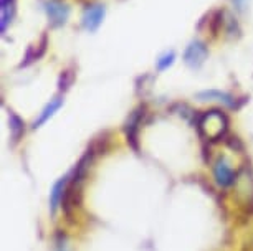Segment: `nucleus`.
I'll list each match as a JSON object with an SVG mask.
<instances>
[{
  "label": "nucleus",
  "mask_w": 253,
  "mask_h": 251,
  "mask_svg": "<svg viewBox=\"0 0 253 251\" xmlns=\"http://www.w3.org/2000/svg\"><path fill=\"white\" fill-rule=\"evenodd\" d=\"M213 177H215L217 185L222 188L232 187L233 182H235L237 172L233 170L232 162L225 155H218L215 159V162H213Z\"/></svg>",
  "instance_id": "2"
},
{
  "label": "nucleus",
  "mask_w": 253,
  "mask_h": 251,
  "mask_svg": "<svg viewBox=\"0 0 253 251\" xmlns=\"http://www.w3.org/2000/svg\"><path fill=\"white\" fill-rule=\"evenodd\" d=\"M197 98L200 101H218L222 104H225L228 108H233L235 106V99L233 96L227 93H222V91H217V89H210V91H202L197 94Z\"/></svg>",
  "instance_id": "8"
},
{
  "label": "nucleus",
  "mask_w": 253,
  "mask_h": 251,
  "mask_svg": "<svg viewBox=\"0 0 253 251\" xmlns=\"http://www.w3.org/2000/svg\"><path fill=\"white\" fill-rule=\"evenodd\" d=\"M238 200L248 203V207L253 205V175L247 167H242L237 172V179L233 182Z\"/></svg>",
  "instance_id": "3"
},
{
  "label": "nucleus",
  "mask_w": 253,
  "mask_h": 251,
  "mask_svg": "<svg viewBox=\"0 0 253 251\" xmlns=\"http://www.w3.org/2000/svg\"><path fill=\"white\" fill-rule=\"evenodd\" d=\"M8 124H10V132H12L13 141H18L20 136L25 132V124H23V121L15 114V112H10V116H8Z\"/></svg>",
  "instance_id": "11"
},
{
  "label": "nucleus",
  "mask_w": 253,
  "mask_h": 251,
  "mask_svg": "<svg viewBox=\"0 0 253 251\" xmlns=\"http://www.w3.org/2000/svg\"><path fill=\"white\" fill-rule=\"evenodd\" d=\"M141 116H142L141 109H139V111H136L134 114L131 116V119H129V122H127V127H126V132H127V141H129L131 144L134 145V147H136V132H137V127H139Z\"/></svg>",
  "instance_id": "10"
},
{
  "label": "nucleus",
  "mask_w": 253,
  "mask_h": 251,
  "mask_svg": "<svg viewBox=\"0 0 253 251\" xmlns=\"http://www.w3.org/2000/svg\"><path fill=\"white\" fill-rule=\"evenodd\" d=\"M207 55H209V51H207V46H205L204 41L195 40L187 46V50H185L184 61H185V65H187L189 68L195 70V68H200V66L205 63Z\"/></svg>",
  "instance_id": "5"
},
{
  "label": "nucleus",
  "mask_w": 253,
  "mask_h": 251,
  "mask_svg": "<svg viewBox=\"0 0 253 251\" xmlns=\"http://www.w3.org/2000/svg\"><path fill=\"white\" fill-rule=\"evenodd\" d=\"M61 104H63V99H61V98H53V99H51V101L45 106V109L42 111L40 117H38V119L35 121V124H33V127H35V129H37V127H40L42 124H45V122L48 121L50 117L53 116L55 112L60 109Z\"/></svg>",
  "instance_id": "9"
},
{
  "label": "nucleus",
  "mask_w": 253,
  "mask_h": 251,
  "mask_svg": "<svg viewBox=\"0 0 253 251\" xmlns=\"http://www.w3.org/2000/svg\"><path fill=\"white\" fill-rule=\"evenodd\" d=\"M45 12L48 15L51 27L65 25L70 17V7L66 5L63 0H48L45 3Z\"/></svg>",
  "instance_id": "4"
},
{
  "label": "nucleus",
  "mask_w": 253,
  "mask_h": 251,
  "mask_svg": "<svg viewBox=\"0 0 253 251\" xmlns=\"http://www.w3.org/2000/svg\"><path fill=\"white\" fill-rule=\"evenodd\" d=\"M232 3L237 7V10H243V8H245L247 0H232Z\"/></svg>",
  "instance_id": "14"
},
{
  "label": "nucleus",
  "mask_w": 253,
  "mask_h": 251,
  "mask_svg": "<svg viewBox=\"0 0 253 251\" xmlns=\"http://www.w3.org/2000/svg\"><path fill=\"white\" fill-rule=\"evenodd\" d=\"M174 58H175V55L172 53V51H170V53H166L164 56H161L159 61H157V70H159V71L167 70L170 65L174 63Z\"/></svg>",
  "instance_id": "12"
},
{
  "label": "nucleus",
  "mask_w": 253,
  "mask_h": 251,
  "mask_svg": "<svg viewBox=\"0 0 253 251\" xmlns=\"http://www.w3.org/2000/svg\"><path fill=\"white\" fill-rule=\"evenodd\" d=\"M68 177H63L60 179L58 182L55 183L53 188H51L50 192V208L51 212H56V208H58L61 203H63V198H65V193H66V188H68Z\"/></svg>",
  "instance_id": "7"
},
{
  "label": "nucleus",
  "mask_w": 253,
  "mask_h": 251,
  "mask_svg": "<svg viewBox=\"0 0 253 251\" xmlns=\"http://www.w3.org/2000/svg\"><path fill=\"white\" fill-rule=\"evenodd\" d=\"M104 18V7L99 5V3H94V5H88L84 8L83 13V27L86 28L88 32H94L98 30V27L101 25Z\"/></svg>",
  "instance_id": "6"
},
{
  "label": "nucleus",
  "mask_w": 253,
  "mask_h": 251,
  "mask_svg": "<svg viewBox=\"0 0 253 251\" xmlns=\"http://www.w3.org/2000/svg\"><path fill=\"white\" fill-rule=\"evenodd\" d=\"M56 251H70L68 243H66V240L63 238V236H60L58 243H56Z\"/></svg>",
  "instance_id": "13"
},
{
  "label": "nucleus",
  "mask_w": 253,
  "mask_h": 251,
  "mask_svg": "<svg viewBox=\"0 0 253 251\" xmlns=\"http://www.w3.org/2000/svg\"><path fill=\"white\" fill-rule=\"evenodd\" d=\"M228 127L227 116L222 111H207L199 117L197 121V129L200 136L207 141H218L225 136Z\"/></svg>",
  "instance_id": "1"
}]
</instances>
